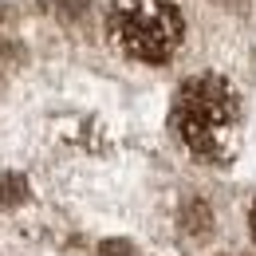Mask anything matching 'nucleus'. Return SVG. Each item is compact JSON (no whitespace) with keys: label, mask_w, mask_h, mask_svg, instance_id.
<instances>
[{"label":"nucleus","mask_w":256,"mask_h":256,"mask_svg":"<svg viewBox=\"0 0 256 256\" xmlns=\"http://www.w3.org/2000/svg\"><path fill=\"white\" fill-rule=\"evenodd\" d=\"M170 122L197 162H228L240 138V95L217 71L190 75L174 95Z\"/></svg>","instance_id":"1"},{"label":"nucleus","mask_w":256,"mask_h":256,"mask_svg":"<svg viewBox=\"0 0 256 256\" xmlns=\"http://www.w3.org/2000/svg\"><path fill=\"white\" fill-rule=\"evenodd\" d=\"M106 40L138 64H170L186 40V20L170 0H114L106 12Z\"/></svg>","instance_id":"2"},{"label":"nucleus","mask_w":256,"mask_h":256,"mask_svg":"<svg viewBox=\"0 0 256 256\" xmlns=\"http://www.w3.org/2000/svg\"><path fill=\"white\" fill-rule=\"evenodd\" d=\"M248 228H252V240H256V205H252V213H248Z\"/></svg>","instance_id":"3"}]
</instances>
